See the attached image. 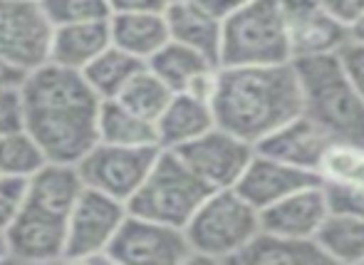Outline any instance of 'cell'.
Masks as SVG:
<instances>
[{
	"mask_svg": "<svg viewBox=\"0 0 364 265\" xmlns=\"http://www.w3.org/2000/svg\"><path fill=\"white\" fill-rule=\"evenodd\" d=\"M216 126L213 104L188 92H176L156 119V136L161 149H178Z\"/></svg>",
	"mask_w": 364,
	"mask_h": 265,
	"instance_id": "ac0fdd59",
	"label": "cell"
},
{
	"mask_svg": "<svg viewBox=\"0 0 364 265\" xmlns=\"http://www.w3.org/2000/svg\"><path fill=\"white\" fill-rule=\"evenodd\" d=\"M171 151H176L183 159V164L213 191L238 186L240 176L245 174V169L255 156V146L250 141L240 139L238 134L218 124L198 139Z\"/></svg>",
	"mask_w": 364,
	"mask_h": 265,
	"instance_id": "8fae6325",
	"label": "cell"
},
{
	"mask_svg": "<svg viewBox=\"0 0 364 265\" xmlns=\"http://www.w3.org/2000/svg\"><path fill=\"white\" fill-rule=\"evenodd\" d=\"M146 67L144 60L134 58L127 50L109 45L95 63H90L82 75L90 82V87L102 97V99H117L124 92L127 85L134 80L136 72Z\"/></svg>",
	"mask_w": 364,
	"mask_h": 265,
	"instance_id": "484cf974",
	"label": "cell"
},
{
	"mask_svg": "<svg viewBox=\"0 0 364 265\" xmlns=\"http://www.w3.org/2000/svg\"><path fill=\"white\" fill-rule=\"evenodd\" d=\"M25 126V107L20 87L0 90V136Z\"/></svg>",
	"mask_w": 364,
	"mask_h": 265,
	"instance_id": "1f68e13d",
	"label": "cell"
},
{
	"mask_svg": "<svg viewBox=\"0 0 364 265\" xmlns=\"http://www.w3.org/2000/svg\"><path fill=\"white\" fill-rule=\"evenodd\" d=\"M112 45L109 20H95V23H75L60 25L53 33V48H50V63L70 70H85L95 63L102 53Z\"/></svg>",
	"mask_w": 364,
	"mask_h": 265,
	"instance_id": "d6986e66",
	"label": "cell"
},
{
	"mask_svg": "<svg viewBox=\"0 0 364 265\" xmlns=\"http://www.w3.org/2000/svg\"><path fill=\"white\" fill-rule=\"evenodd\" d=\"M240 265H322L330 263L317 241H300L280 233L260 231L248 248L235 258Z\"/></svg>",
	"mask_w": 364,
	"mask_h": 265,
	"instance_id": "44dd1931",
	"label": "cell"
},
{
	"mask_svg": "<svg viewBox=\"0 0 364 265\" xmlns=\"http://www.w3.org/2000/svg\"><path fill=\"white\" fill-rule=\"evenodd\" d=\"M173 94H176V92L168 87V85L146 65L141 72L134 75V80L127 85L124 92H122L117 99H122L129 109H134L136 114L156 121L159 117H161V112L166 109L168 102H171Z\"/></svg>",
	"mask_w": 364,
	"mask_h": 265,
	"instance_id": "f1b7e54d",
	"label": "cell"
},
{
	"mask_svg": "<svg viewBox=\"0 0 364 265\" xmlns=\"http://www.w3.org/2000/svg\"><path fill=\"white\" fill-rule=\"evenodd\" d=\"M285 13V28L292 60L312 55L340 53L350 40V28L322 8L320 0H280Z\"/></svg>",
	"mask_w": 364,
	"mask_h": 265,
	"instance_id": "4fadbf2b",
	"label": "cell"
},
{
	"mask_svg": "<svg viewBox=\"0 0 364 265\" xmlns=\"http://www.w3.org/2000/svg\"><path fill=\"white\" fill-rule=\"evenodd\" d=\"M330 196H332V206L335 208H347V211H357L364 216V191H360V193L330 191Z\"/></svg>",
	"mask_w": 364,
	"mask_h": 265,
	"instance_id": "8d00e7d4",
	"label": "cell"
},
{
	"mask_svg": "<svg viewBox=\"0 0 364 265\" xmlns=\"http://www.w3.org/2000/svg\"><path fill=\"white\" fill-rule=\"evenodd\" d=\"M332 213V196L325 183H312L300 191L285 196L283 201L273 203L260 211L263 231L280 233L300 241H317V233L325 226Z\"/></svg>",
	"mask_w": 364,
	"mask_h": 265,
	"instance_id": "5bb4252c",
	"label": "cell"
},
{
	"mask_svg": "<svg viewBox=\"0 0 364 265\" xmlns=\"http://www.w3.org/2000/svg\"><path fill=\"white\" fill-rule=\"evenodd\" d=\"M20 92L25 129L38 139L50 161L77 164L100 141L102 97L80 70L48 63L25 75Z\"/></svg>",
	"mask_w": 364,
	"mask_h": 265,
	"instance_id": "6da1fadb",
	"label": "cell"
},
{
	"mask_svg": "<svg viewBox=\"0 0 364 265\" xmlns=\"http://www.w3.org/2000/svg\"><path fill=\"white\" fill-rule=\"evenodd\" d=\"M201 3H206L208 8L213 10V13H218L220 18H228V15H233L235 10L245 8V5H250L253 0H201Z\"/></svg>",
	"mask_w": 364,
	"mask_h": 265,
	"instance_id": "74e56055",
	"label": "cell"
},
{
	"mask_svg": "<svg viewBox=\"0 0 364 265\" xmlns=\"http://www.w3.org/2000/svg\"><path fill=\"white\" fill-rule=\"evenodd\" d=\"M193 263H235V258L263 231L260 211L238 188H216L186 223Z\"/></svg>",
	"mask_w": 364,
	"mask_h": 265,
	"instance_id": "277c9868",
	"label": "cell"
},
{
	"mask_svg": "<svg viewBox=\"0 0 364 265\" xmlns=\"http://www.w3.org/2000/svg\"><path fill=\"white\" fill-rule=\"evenodd\" d=\"M25 80V72L20 67H15L10 60H5L0 55V90L3 87H20Z\"/></svg>",
	"mask_w": 364,
	"mask_h": 265,
	"instance_id": "d590c367",
	"label": "cell"
},
{
	"mask_svg": "<svg viewBox=\"0 0 364 265\" xmlns=\"http://www.w3.org/2000/svg\"><path fill=\"white\" fill-rule=\"evenodd\" d=\"M320 178L337 193L364 191V141H332L322 156Z\"/></svg>",
	"mask_w": 364,
	"mask_h": 265,
	"instance_id": "4316f807",
	"label": "cell"
},
{
	"mask_svg": "<svg viewBox=\"0 0 364 265\" xmlns=\"http://www.w3.org/2000/svg\"><path fill=\"white\" fill-rule=\"evenodd\" d=\"M171 0H109L112 13H164Z\"/></svg>",
	"mask_w": 364,
	"mask_h": 265,
	"instance_id": "e575fe53",
	"label": "cell"
},
{
	"mask_svg": "<svg viewBox=\"0 0 364 265\" xmlns=\"http://www.w3.org/2000/svg\"><path fill=\"white\" fill-rule=\"evenodd\" d=\"M109 263L119 265H181L193 263L186 231L129 211L119 233L112 241Z\"/></svg>",
	"mask_w": 364,
	"mask_h": 265,
	"instance_id": "9c48e42d",
	"label": "cell"
},
{
	"mask_svg": "<svg viewBox=\"0 0 364 265\" xmlns=\"http://www.w3.org/2000/svg\"><path fill=\"white\" fill-rule=\"evenodd\" d=\"M53 33L40 0H0V55L25 75L50 63Z\"/></svg>",
	"mask_w": 364,
	"mask_h": 265,
	"instance_id": "30bf717a",
	"label": "cell"
},
{
	"mask_svg": "<svg viewBox=\"0 0 364 265\" xmlns=\"http://www.w3.org/2000/svg\"><path fill=\"white\" fill-rule=\"evenodd\" d=\"M85 191V181L80 176L77 164L65 161H48L35 176H30V203H38L50 211L70 216L73 206Z\"/></svg>",
	"mask_w": 364,
	"mask_h": 265,
	"instance_id": "7402d4cb",
	"label": "cell"
},
{
	"mask_svg": "<svg viewBox=\"0 0 364 265\" xmlns=\"http://www.w3.org/2000/svg\"><path fill=\"white\" fill-rule=\"evenodd\" d=\"M350 38H352V40H360V43H364V15H362V18L357 20V23L350 28Z\"/></svg>",
	"mask_w": 364,
	"mask_h": 265,
	"instance_id": "f35d334b",
	"label": "cell"
},
{
	"mask_svg": "<svg viewBox=\"0 0 364 265\" xmlns=\"http://www.w3.org/2000/svg\"><path fill=\"white\" fill-rule=\"evenodd\" d=\"M337 55H340L342 67H345V72L350 75L352 85H355L364 97V43L350 38L345 45H342Z\"/></svg>",
	"mask_w": 364,
	"mask_h": 265,
	"instance_id": "d6a6232c",
	"label": "cell"
},
{
	"mask_svg": "<svg viewBox=\"0 0 364 265\" xmlns=\"http://www.w3.org/2000/svg\"><path fill=\"white\" fill-rule=\"evenodd\" d=\"M30 196V178L0 174V231H8L23 213Z\"/></svg>",
	"mask_w": 364,
	"mask_h": 265,
	"instance_id": "4dcf8cb0",
	"label": "cell"
},
{
	"mask_svg": "<svg viewBox=\"0 0 364 265\" xmlns=\"http://www.w3.org/2000/svg\"><path fill=\"white\" fill-rule=\"evenodd\" d=\"M320 3L327 13L335 15L347 28H352L364 15V0H320Z\"/></svg>",
	"mask_w": 364,
	"mask_h": 265,
	"instance_id": "836d02e7",
	"label": "cell"
},
{
	"mask_svg": "<svg viewBox=\"0 0 364 265\" xmlns=\"http://www.w3.org/2000/svg\"><path fill=\"white\" fill-rule=\"evenodd\" d=\"M322 178L315 171L297 169L292 164H285L280 159L263 154V151L255 149L253 161L248 164L245 174L238 181V191L243 193V198H248L258 211H265L273 203L283 201L285 196L300 191L312 183H320Z\"/></svg>",
	"mask_w": 364,
	"mask_h": 265,
	"instance_id": "9a60e30c",
	"label": "cell"
},
{
	"mask_svg": "<svg viewBox=\"0 0 364 265\" xmlns=\"http://www.w3.org/2000/svg\"><path fill=\"white\" fill-rule=\"evenodd\" d=\"M48 161L50 159L45 149L25 126L0 136V174L3 176L30 178L38 174Z\"/></svg>",
	"mask_w": 364,
	"mask_h": 265,
	"instance_id": "83f0119b",
	"label": "cell"
},
{
	"mask_svg": "<svg viewBox=\"0 0 364 265\" xmlns=\"http://www.w3.org/2000/svg\"><path fill=\"white\" fill-rule=\"evenodd\" d=\"M302 92V112L332 139L364 141V97L352 85L337 53L292 60Z\"/></svg>",
	"mask_w": 364,
	"mask_h": 265,
	"instance_id": "3957f363",
	"label": "cell"
},
{
	"mask_svg": "<svg viewBox=\"0 0 364 265\" xmlns=\"http://www.w3.org/2000/svg\"><path fill=\"white\" fill-rule=\"evenodd\" d=\"M171 40L198 50L220 65L223 48V18L201 0H171L166 8Z\"/></svg>",
	"mask_w": 364,
	"mask_h": 265,
	"instance_id": "e0dca14e",
	"label": "cell"
},
{
	"mask_svg": "<svg viewBox=\"0 0 364 265\" xmlns=\"http://www.w3.org/2000/svg\"><path fill=\"white\" fill-rule=\"evenodd\" d=\"M0 261H10V251H8V236H5V231H0Z\"/></svg>",
	"mask_w": 364,
	"mask_h": 265,
	"instance_id": "ab89813d",
	"label": "cell"
},
{
	"mask_svg": "<svg viewBox=\"0 0 364 265\" xmlns=\"http://www.w3.org/2000/svg\"><path fill=\"white\" fill-rule=\"evenodd\" d=\"M97 136L117 146H159L156 121L136 114L122 99H102Z\"/></svg>",
	"mask_w": 364,
	"mask_h": 265,
	"instance_id": "603a6c76",
	"label": "cell"
},
{
	"mask_svg": "<svg viewBox=\"0 0 364 265\" xmlns=\"http://www.w3.org/2000/svg\"><path fill=\"white\" fill-rule=\"evenodd\" d=\"M213 112L218 126L258 146L302 114L295 65H220Z\"/></svg>",
	"mask_w": 364,
	"mask_h": 265,
	"instance_id": "7a4b0ae2",
	"label": "cell"
},
{
	"mask_svg": "<svg viewBox=\"0 0 364 265\" xmlns=\"http://www.w3.org/2000/svg\"><path fill=\"white\" fill-rule=\"evenodd\" d=\"M292 50L280 0H253L223 20L220 65H283Z\"/></svg>",
	"mask_w": 364,
	"mask_h": 265,
	"instance_id": "5b68a950",
	"label": "cell"
},
{
	"mask_svg": "<svg viewBox=\"0 0 364 265\" xmlns=\"http://www.w3.org/2000/svg\"><path fill=\"white\" fill-rule=\"evenodd\" d=\"M112 45L134 58L149 60L171 40L166 10L164 13H112Z\"/></svg>",
	"mask_w": 364,
	"mask_h": 265,
	"instance_id": "ffe728a7",
	"label": "cell"
},
{
	"mask_svg": "<svg viewBox=\"0 0 364 265\" xmlns=\"http://www.w3.org/2000/svg\"><path fill=\"white\" fill-rule=\"evenodd\" d=\"M317 246L330 263H364V216L332 206L317 233Z\"/></svg>",
	"mask_w": 364,
	"mask_h": 265,
	"instance_id": "cb8c5ba5",
	"label": "cell"
},
{
	"mask_svg": "<svg viewBox=\"0 0 364 265\" xmlns=\"http://www.w3.org/2000/svg\"><path fill=\"white\" fill-rule=\"evenodd\" d=\"M146 65L173 92H188L198 77H203V75L211 72L213 67H218V63L208 60L206 55H201L198 50L176 43V40H168Z\"/></svg>",
	"mask_w": 364,
	"mask_h": 265,
	"instance_id": "d4e9b609",
	"label": "cell"
},
{
	"mask_svg": "<svg viewBox=\"0 0 364 265\" xmlns=\"http://www.w3.org/2000/svg\"><path fill=\"white\" fill-rule=\"evenodd\" d=\"M211 191L213 188H208L193 174L176 151L161 149L156 164L151 166L144 183L127 206L136 216L186 228V223Z\"/></svg>",
	"mask_w": 364,
	"mask_h": 265,
	"instance_id": "8992f818",
	"label": "cell"
},
{
	"mask_svg": "<svg viewBox=\"0 0 364 265\" xmlns=\"http://www.w3.org/2000/svg\"><path fill=\"white\" fill-rule=\"evenodd\" d=\"M332 141L335 139L315 119H310L302 112L295 119H290L288 124L275 129L270 136H265L255 149L273 156V159L285 161V164L297 166V169H307L320 174L322 156L330 149Z\"/></svg>",
	"mask_w": 364,
	"mask_h": 265,
	"instance_id": "2e32d148",
	"label": "cell"
},
{
	"mask_svg": "<svg viewBox=\"0 0 364 265\" xmlns=\"http://www.w3.org/2000/svg\"><path fill=\"white\" fill-rule=\"evenodd\" d=\"M129 206L119 198L85 186L68 216V263H109L112 241L119 233Z\"/></svg>",
	"mask_w": 364,
	"mask_h": 265,
	"instance_id": "52a82bcc",
	"label": "cell"
},
{
	"mask_svg": "<svg viewBox=\"0 0 364 265\" xmlns=\"http://www.w3.org/2000/svg\"><path fill=\"white\" fill-rule=\"evenodd\" d=\"M5 236L10 261L60 263L68 248V216L28 201Z\"/></svg>",
	"mask_w": 364,
	"mask_h": 265,
	"instance_id": "7c38bea8",
	"label": "cell"
},
{
	"mask_svg": "<svg viewBox=\"0 0 364 265\" xmlns=\"http://www.w3.org/2000/svg\"><path fill=\"white\" fill-rule=\"evenodd\" d=\"M159 154L161 146H117L97 141L77 161V169L85 186L129 203L156 164Z\"/></svg>",
	"mask_w": 364,
	"mask_h": 265,
	"instance_id": "ba28073f",
	"label": "cell"
},
{
	"mask_svg": "<svg viewBox=\"0 0 364 265\" xmlns=\"http://www.w3.org/2000/svg\"><path fill=\"white\" fill-rule=\"evenodd\" d=\"M40 5L55 28L112 18L109 0H40Z\"/></svg>",
	"mask_w": 364,
	"mask_h": 265,
	"instance_id": "f546056e",
	"label": "cell"
}]
</instances>
